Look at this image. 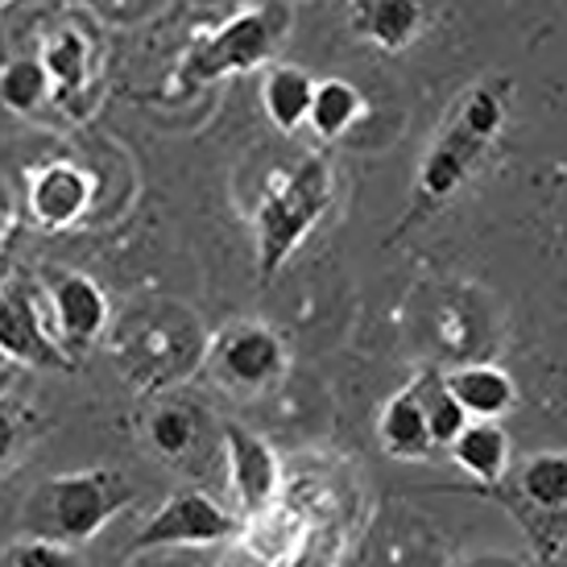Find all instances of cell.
<instances>
[{"mask_svg": "<svg viewBox=\"0 0 567 567\" xmlns=\"http://www.w3.org/2000/svg\"><path fill=\"white\" fill-rule=\"evenodd\" d=\"M92 199V183L87 174L66 166V162H54L47 171L33 174L30 183V212L38 216L42 228H66L83 216V207Z\"/></svg>", "mask_w": 567, "mask_h": 567, "instance_id": "9", "label": "cell"}, {"mask_svg": "<svg viewBox=\"0 0 567 567\" xmlns=\"http://www.w3.org/2000/svg\"><path fill=\"white\" fill-rule=\"evenodd\" d=\"M443 385H447V394L456 398L468 419H502L505 410L514 406V398H518L509 373L497 369V364H468V369H456V373H443Z\"/></svg>", "mask_w": 567, "mask_h": 567, "instance_id": "11", "label": "cell"}, {"mask_svg": "<svg viewBox=\"0 0 567 567\" xmlns=\"http://www.w3.org/2000/svg\"><path fill=\"white\" fill-rule=\"evenodd\" d=\"M0 352L21 364H33V369H66L71 364L63 348L42 331L33 295L21 282L0 290Z\"/></svg>", "mask_w": 567, "mask_h": 567, "instance_id": "7", "label": "cell"}, {"mask_svg": "<svg viewBox=\"0 0 567 567\" xmlns=\"http://www.w3.org/2000/svg\"><path fill=\"white\" fill-rule=\"evenodd\" d=\"M128 502H133V481L116 468L50 476L47 485L33 493L30 535L47 538V543H63V547H83Z\"/></svg>", "mask_w": 567, "mask_h": 567, "instance_id": "1", "label": "cell"}, {"mask_svg": "<svg viewBox=\"0 0 567 567\" xmlns=\"http://www.w3.org/2000/svg\"><path fill=\"white\" fill-rule=\"evenodd\" d=\"M0 567H17V564L9 559V555H0Z\"/></svg>", "mask_w": 567, "mask_h": 567, "instance_id": "25", "label": "cell"}, {"mask_svg": "<svg viewBox=\"0 0 567 567\" xmlns=\"http://www.w3.org/2000/svg\"><path fill=\"white\" fill-rule=\"evenodd\" d=\"M378 435L385 443V452L398 460H423L431 456V431H426V419H423V406H419V398L414 390H402L385 402L381 410V423H378Z\"/></svg>", "mask_w": 567, "mask_h": 567, "instance_id": "13", "label": "cell"}, {"mask_svg": "<svg viewBox=\"0 0 567 567\" xmlns=\"http://www.w3.org/2000/svg\"><path fill=\"white\" fill-rule=\"evenodd\" d=\"M522 493H526V502L538 505L543 514L559 518L567 505V456L564 452H543V456L526 460V468H522Z\"/></svg>", "mask_w": 567, "mask_h": 567, "instance_id": "18", "label": "cell"}, {"mask_svg": "<svg viewBox=\"0 0 567 567\" xmlns=\"http://www.w3.org/2000/svg\"><path fill=\"white\" fill-rule=\"evenodd\" d=\"M13 440H17V431H13V419L9 414H0V460L13 452Z\"/></svg>", "mask_w": 567, "mask_h": 567, "instance_id": "24", "label": "cell"}, {"mask_svg": "<svg viewBox=\"0 0 567 567\" xmlns=\"http://www.w3.org/2000/svg\"><path fill=\"white\" fill-rule=\"evenodd\" d=\"M410 390H414L419 406H423V419H426V431H431V443L440 447V443L456 440L460 426L468 423V414L460 410L456 398L447 394V385H443L440 369H426V373H419V381H414Z\"/></svg>", "mask_w": 567, "mask_h": 567, "instance_id": "17", "label": "cell"}, {"mask_svg": "<svg viewBox=\"0 0 567 567\" xmlns=\"http://www.w3.org/2000/svg\"><path fill=\"white\" fill-rule=\"evenodd\" d=\"M50 302H54L59 331L71 344H92L95 336L104 331L109 299L87 274H54L50 278Z\"/></svg>", "mask_w": 567, "mask_h": 567, "instance_id": "8", "label": "cell"}, {"mask_svg": "<svg viewBox=\"0 0 567 567\" xmlns=\"http://www.w3.org/2000/svg\"><path fill=\"white\" fill-rule=\"evenodd\" d=\"M38 63L47 66V80L59 83L63 92H80L83 80H87V47H83L80 33H71V30L59 33Z\"/></svg>", "mask_w": 567, "mask_h": 567, "instance_id": "20", "label": "cell"}, {"mask_svg": "<svg viewBox=\"0 0 567 567\" xmlns=\"http://www.w3.org/2000/svg\"><path fill=\"white\" fill-rule=\"evenodd\" d=\"M311 92H316V80L302 66H278V71H269L266 92H261L269 121L282 128V133L302 128L307 125V109H311Z\"/></svg>", "mask_w": 567, "mask_h": 567, "instance_id": "14", "label": "cell"}, {"mask_svg": "<svg viewBox=\"0 0 567 567\" xmlns=\"http://www.w3.org/2000/svg\"><path fill=\"white\" fill-rule=\"evenodd\" d=\"M364 112V95L348 80H323L311 92V109H307V125L323 133V137H340L357 125V116Z\"/></svg>", "mask_w": 567, "mask_h": 567, "instance_id": "16", "label": "cell"}, {"mask_svg": "<svg viewBox=\"0 0 567 567\" xmlns=\"http://www.w3.org/2000/svg\"><path fill=\"white\" fill-rule=\"evenodd\" d=\"M274 42H278L274 13L249 9V13L224 21L207 42L195 47V54L187 59V75L199 83H212V80H224V75L252 71V66H261L274 54Z\"/></svg>", "mask_w": 567, "mask_h": 567, "instance_id": "4", "label": "cell"}, {"mask_svg": "<svg viewBox=\"0 0 567 567\" xmlns=\"http://www.w3.org/2000/svg\"><path fill=\"white\" fill-rule=\"evenodd\" d=\"M447 447H452V460H456L460 468L468 476H476L481 485H497L505 476L509 440H505V431L493 419H468Z\"/></svg>", "mask_w": 567, "mask_h": 567, "instance_id": "12", "label": "cell"}, {"mask_svg": "<svg viewBox=\"0 0 567 567\" xmlns=\"http://www.w3.org/2000/svg\"><path fill=\"white\" fill-rule=\"evenodd\" d=\"M47 66L38 63V59H17L0 75V100H4V109L13 112H33L47 100Z\"/></svg>", "mask_w": 567, "mask_h": 567, "instance_id": "19", "label": "cell"}, {"mask_svg": "<svg viewBox=\"0 0 567 567\" xmlns=\"http://www.w3.org/2000/svg\"><path fill=\"white\" fill-rule=\"evenodd\" d=\"M426 25V4L423 0H369L364 13V30L381 50H402L410 47L419 30Z\"/></svg>", "mask_w": 567, "mask_h": 567, "instance_id": "15", "label": "cell"}, {"mask_svg": "<svg viewBox=\"0 0 567 567\" xmlns=\"http://www.w3.org/2000/svg\"><path fill=\"white\" fill-rule=\"evenodd\" d=\"M216 373L224 385L233 390H266L286 373V348L269 328L245 323V328L228 331L216 348Z\"/></svg>", "mask_w": 567, "mask_h": 567, "instance_id": "5", "label": "cell"}, {"mask_svg": "<svg viewBox=\"0 0 567 567\" xmlns=\"http://www.w3.org/2000/svg\"><path fill=\"white\" fill-rule=\"evenodd\" d=\"M456 121L468 128V133H476V137H485L488 142V137L502 128V100L488 92H473L468 100H464V109H460Z\"/></svg>", "mask_w": 567, "mask_h": 567, "instance_id": "23", "label": "cell"}, {"mask_svg": "<svg viewBox=\"0 0 567 567\" xmlns=\"http://www.w3.org/2000/svg\"><path fill=\"white\" fill-rule=\"evenodd\" d=\"M224 443H228V481L237 488L240 509L245 514H266L278 497V488H282V464L274 456V447L240 423L224 426Z\"/></svg>", "mask_w": 567, "mask_h": 567, "instance_id": "6", "label": "cell"}, {"mask_svg": "<svg viewBox=\"0 0 567 567\" xmlns=\"http://www.w3.org/2000/svg\"><path fill=\"white\" fill-rule=\"evenodd\" d=\"M240 530V518L212 502L199 488H178L166 497L154 518L133 535V551H158V547H212Z\"/></svg>", "mask_w": 567, "mask_h": 567, "instance_id": "3", "label": "cell"}, {"mask_svg": "<svg viewBox=\"0 0 567 567\" xmlns=\"http://www.w3.org/2000/svg\"><path fill=\"white\" fill-rule=\"evenodd\" d=\"M4 555H9L17 567H83V559H80L75 547L47 543V538H25V543H13Z\"/></svg>", "mask_w": 567, "mask_h": 567, "instance_id": "22", "label": "cell"}, {"mask_svg": "<svg viewBox=\"0 0 567 567\" xmlns=\"http://www.w3.org/2000/svg\"><path fill=\"white\" fill-rule=\"evenodd\" d=\"M150 440L158 443V452L178 456V452H187L190 440H195V419L178 406L158 410V414H154V423H150Z\"/></svg>", "mask_w": 567, "mask_h": 567, "instance_id": "21", "label": "cell"}, {"mask_svg": "<svg viewBox=\"0 0 567 567\" xmlns=\"http://www.w3.org/2000/svg\"><path fill=\"white\" fill-rule=\"evenodd\" d=\"M328 204L331 171L323 158H302L286 178L274 183V190L257 207V278L261 282H274V274L316 228Z\"/></svg>", "mask_w": 567, "mask_h": 567, "instance_id": "2", "label": "cell"}, {"mask_svg": "<svg viewBox=\"0 0 567 567\" xmlns=\"http://www.w3.org/2000/svg\"><path fill=\"white\" fill-rule=\"evenodd\" d=\"M485 145H488L485 137L468 133V128L456 121V125L435 142V150L423 158V174H419L423 195H431V199H447V195L468 178V166H473L476 154H481Z\"/></svg>", "mask_w": 567, "mask_h": 567, "instance_id": "10", "label": "cell"}]
</instances>
